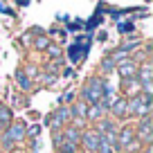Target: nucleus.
Wrapping results in <instances>:
<instances>
[{"instance_id":"1","label":"nucleus","mask_w":153,"mask_h":153,"mask_svg":"<svg viewBox=\"0 0 153 153\" xmlns=\"http://www.w3.org/2000/svg\"><path fill=\"white\" fill-rule=\"evenodd\" d=\"M83 97L88 99V104H101V97H104V81L99 79H92L86 88H83Z\"/></svg>"},{"instance_id":"2","label":"nucleus","mask_w":153,"mask_h":153,"mask_svg":"<svg viewBox=\"0 0 153 153\" xmlns=\"http://www.w3.org/2000/svg\"><path fill=\"white\" fill-rule=\"evenodd\" d=\"M25 137V126L23 124H14L9 131L5 133V140H2V146H11L14 142H20Z\"/></svg>"},{"instance_id":"3","label":"nucleus","mask_w":153,"mask_h":153,"mask_svg":"<svg viewBox=\"0 0 153 153\" xmlns=\"http://www.w3.org/2000/svg\"><path fill=\"white\" fill-rule=\"evenodd\" d=\"M153 137V131H151V117H142V122H140V140H142L144 144H149Z\"/></svg>"},{"instance_id":"4","label":"nucleus","mask_w":153,"mask_h":153,"mask_svg":"<svg viewBox=\"0 0 153 153\" xmlns=\"http://www.w3.org/2000/svg\"><path fill=\"white\" fill-rule=\"evenodd\" d=\"M117 72H120L124 79H131V76H137V65L133 61H122L117 65Z\"/></svg>"},{"instance_id":"5","label":"nucleus","mask_w":153,"mask_h":153,"mask_svg":"<svg viewBox=\"0 0 153 153\" xmlns=\"http://www.w3.org/2000/svg\"><path fill=\"white\" fill-rule=\"evenodd\" d=\"M81 140H83V144H86V149H88V151H99V146H101L99 133H86Z\"/></svg>"},{"instance_id":"6","label":"nucleus","mask_w":153,"mask_h":153,"mask_svg":"<svg viewBox=\"0 0 153 153\" xmlns=\"http://www.w3.org/2000/svg\"><path fill=\"white\" fill-rule=\"evenodd\" d=\"M133 135H135V131L131 128V126H124V128L120 131V135H117V137H120V140H117V144L126 149V146H128L131 142H133Z\"/></svg>"},{"instance_id":"7","label":"nucleus","mask_w":153,"mask_h":153,"mask_svg":"<svg viewBox=\"0 0 153 153\" xmlns=\"http://www.w3.org/2000/svg\"><path fill=\"white\" fill-rule=\"evenodd\" d=\"M50 120H52V126H54V128H59L63 122L70 120V110H68V108H59V110H56V115H52Z\"/></svg>"},{"instance_id":"8","label":"nucleus","mask_w":153,"mask_h":153,"mask_svg":"<svg viewBox=\"0 0 153 153\" xmlns=\"http://www.w3.org/2000/svg\"><path fill=\"white\" fill-rule=\"evenodd\" d=\"M140 79H142V86H151V63H144L142 70H137Z\"/></svg>"},{"instance_id":"9","label":"nucleus","mask_w":153,"mask_h":153,"mask_svg":"<svg viewBox=\"0 0 153 153\" xmlns=\"http://www.w3.org/2000/svg\"><path fill=\"white\" fill-rule=\"evenodd\" d=\"M86 113H88V106L83 104V101H79V104L74 106V108L70 110V115H74V117H79V122L86 120Z\"/></svg>"},{"instance_id":"10","label":"nucleus","mask_w":153,"mask_h":153,"mask_svg":"<svg viewBox=\"0 0 153 153\" xmlns=\"http://www.w3.org/2000/svg\"><path fill=\"white\" fill-rule=\"evenodd\" d=\"M63 137H65L63 142H68V144H76L81 135H79V131H76V128H65V131H63Z\"/></svg>"},{"instance_id":"11","label":"nucleus","mask_w":153,"mask_h":153,"mask_svg":"<svg viewBox=\"0 0 153 153\" xmlns=\"http://www.w3.org/2000/svg\"><path fill=\"white\" fill-rule=\"evenodd\" d=\"M9 122H11L9 106H0V128H2V126H9Z\"/></svg>"},{"instance_id":"12","label":"nucleus","mask_w":153,"mask_h":153,"mask_svg":"<svg viewBox=\"0 0 153 153\" xmlns=\"http://www.w3.org/2000/svg\"><path fill=\"white\" fill-rule=\"evenodd\" d=\"M16 79H18V86L23 88V90H29V88H32V81H29V76L25 74L23 70H18V72H16Z\"/></svg>"},{"instance_id":"13","label":"nucleus","mask_w":153,"mask_h":153,"mask_svg":"<svg viewBox=\"0 0 153 153\" xmlns=\"http://www.w3.org/2000/svg\"><path fill=\"white\" fill-rule=\"evenodd\" d=\"M101 110H104V106H101V104H95V106H90V108H88L86 117H88V120H99V117H101Z\"/></svg>"},{"instance_id":"14","label":"nucleus","mask_w":153,"mask_h":153,"mask_svg":"<svg viewBox=\"0 0 153 153\" xmlns=\"http://www.w3.org/2000/svg\"><path fill=\"white\" fill-rule=\"evenodd\" d=\"M110 110H113L117 117H120V115H124V113H126V101H124V99H117L113 106H110Z\"/></svg>"},{"instance_id":"15","label":"nucleus","mask_w":153,"mask_h":153,"mask_svg":"<svg viewBox=\"0 0 153 153\" xmlns=\"http://www.w3.org/2000/svg\"><path fill=\"white\" fill-rule=\"evenodd\" d=\"M101 70H104V72H113V70H115L113 59H104V63H101Z\"/></svg>"},{"instance_id":"16","label":"nucleus","mask_w":153,"mask_h":153,"mask_svg":"<svg viewBox=\"0 0 153 153\" xmlns=\"http://www.w3.org/2000/svg\"><path fill=\"white\" fill-rule=\"evenodd\" d=\"M38 133H41V126H29V128L25 131V135H29V137H36Z\"/></svg>"},{"instance_id":"17","label":"nucleus","mask_w":153,"mask_h":153,"mask_svg":"<svg viewBox=\"0 0 153 153\" xmlns=\"http://www.w3.org/2000/svg\"><path fill=\"white\" fill-rule=\"evenodd\" d=\"M48 52H50V56L56 59L59 54H61V48H59V45H48Z\"/></svg>"},{"instance_id":"18","label":"nucleus","mask_w":153,"mask_h":153,"mask_svg":"<svg viewBox=\"0 0 153 153\" xmlns=\"http://www.w3.org/2000/svg\"><path fill=\"white\" fill-rule=\"evenodd\" d=\"M48 45H50V43H48V38H43V36L36 38V48H38V50H45Z\"/></svg>"},{"instance_id":"19","label":"nucleus","mask_w":153,"mask_h":153,"mask_svg":"<svg viewBox=\"0 0 153 153\" xmlns=\"http://www.w3.org/2000/svg\"><path fill=\"white\" fill-rule=\"evenodd\" d=\"M120 32H124V34L133 32V23H122V25H120Z\"/></svg>"},{"instance_id":"20","label":"nucleus","mask_w":153,"mask_h":153,"mask_svg":"<svg viewBox=\"0 0 153 153\" xmlns=\"http://www.w3.org/2000/svg\"><path fill=\"white\" fill-rule=\"evenodd\" d=\"M72 97H74V95H72V92H65V95H61V97H59V104H68V101H70L72 99Z\"/></svg>"},{"instance_id":"21","label":"nucleus","mask_w":153,"mask_h":153,"mask_svg":"<svg viewBox=\"0 0 153 153\" xmlns=\"http://www.w3.org/2000/svg\"><path fill=\"white\" fill-rule=\"evenodd\" d=\"M43 81L48 83V86H52V83L56 81V76H54V74H45V76H43Z\"/></svg>"},{"instance_id":"22","label":"nucleus","mask_w":153,"mask_h":153,"mask_svg":"<svg viewBox=\"0 0 153 153\" xmlns=\"http://www.w3.org/2000/svg\"><path fill=\"white\" fill-rule=\"evenodd\" d=\"M0 11H2V14H11V7H7L5 2H0Z\"/></svg>"},{"instance_id":"23","label":"nucleus","mask_w":153,"mask_h":153,"mask_svg":"<svg viewBox=\"0 0 153 153\" xmlns=\"http://www.w3.org/2000/svg\"><path fill=\"white\" fill-rule=\"evenodd\" d=\"M99 151H101V153H115L113 149H110V146H106V144H101V146H99Z\"/></svg>"},{"instance_id":"24","label":"nucleus","mask_w":153,"mask_h":153,"mask_svg":"<svg viewBox=\"0 0 153 153\" xmlns=\"http://www.w3.org/2000/svg\"><path fill=\"white\" fill-rule=\"evenodd\" d=\"M144 153H153V149H151V146H146V151H144Z\"/></svg>"}]
</instances>
